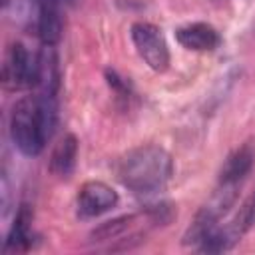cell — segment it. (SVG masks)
Listing matches in <instances>:
<instances>
[{
    "instance_id": "3957f363",
    "label": "cell",
    "mask_w": 255,
    "mask_h": 255,
    "mask_svg": "<svg viewBox=\"0 0 255 255\" xmlns=\"http://www.w3.org/2000/svg\"><path fill=\"white\" fill-rule=\"evenodd\" d=\"M129 34L139 58L153 72H165L169 66V48L161 30L149 22H135Z\"/></svg>"
},
{
    "instance_id": "30bf717a",
    "label": "cell",
    "mask_w": 255,
    "mask_h": 255,
    "mask_svg": "<svg viewBox=\"0 0 255 255\" xmlns=\"http://www.w3.org/2000/svg\"><path fill=\"white\" fill-rule=\"evenodd\" d=\"M78 159V139L72 133H66L54 147L50 155V171L58 177H70L74 173Z\"/></svg>"
},
{
    "instance_id": "5b68a950",
    "label": "cell",
    "mask_w": 255,
    "mask_h": 255,
    "mask_svg": "<svg viewBox=\"0 0 255 255\" xmlns=\"http://www.w3.org/2000/svg\"><path fill=\"white\" fill-rule=\"evenodd\" d=\"M118 203V193L104 181H86L78 191V213L96 217L110 211Z\"/></svg>"
},
{
    "instance_id": "5bb4252c",
    "label": "cell",
    "mask_w": 255,
    "mask_h": 255,
    "mask_svg": "<svg viewBox=\"0 0 255 255\" xmlns=\"http://www.w3.org/2000/svg\"><path fill=\"white\" fill-rule=\"evenodd\" d=\"M2 4H4V6H6V4H8V0H2Z\"/></svg>"
},
{
    "instance_id": "52a82bcc",
    "label": "cell",
    "mask_w": 255,
    "mask_h": 255,
    "mask_svg": "<svg viewBox=\"0 0 255 255\" xmlns=\"http://www.w3.org/2000/svg\"><path fill=\"white\" fill-rule=\"evenodd\" d=\"M175 40L179 42V46L191 52H211L221 42L219 32L205 22H193V24L177 28Z\"/></svg>"
},
{
    "instance_id": "6da1fadb",
    "label": "cell",
    "mask_w": 255,
    "mask_h": 255,
    "mask_svg": "<svg viewBox=\"0 0 255 255\" xmlns=\"http://www.w3.org/2000/svg\"><path fill=\"white\" fill-rule=\"evenodd\" d=\"M173 173L171 155L155 143H145L129 149L118 167L120 181L135 193H151L161 189Z\"/></svg>"
},
{
    "instance_id": "277c9868",
    "label": "cell",
    "mask_w": 255,
    "mask_h": 255,
    "mask_svg": "<svg viewBox=\"0 0 255 255\" xmlns=\"http://www.w3.org/2000/svg\"><path fill=\"white\" fill-rule=\"evenodd\" d=\"M36 74V56H30L22 42L8 46L4 64H2V84L8 90H22L34 86Z\"/></svg>"
},
{
    "instance_id": "7a4b0ae2",
    "label": "cell",
    "mask_w": 255,
    "mask_h": 255,
    "mask_svg": "<svg viewBox=\"0 0 255 255\" xmlns=\"http://www.w3.org/2000/svg\"><path fill=\"white\" fill-rule=\"evenodd\" d=\"M10 137L24 155H38L48 141L38 98H22L14 104L10 114Z\"/></svg>"
},
{
    "instance_id": "9c48e42d",
    "label": "cell",
    "mask_w": 255,
    "mask_h": 255,
    "mask_svg": "<svg viewBox=\"0 0 255 255\" xmlns=\"http://www.w3.org/2000/svg\"><path fill=\"white\" fill-rule=\"evenodd\" d=\"M253 163H255V139L251 137L227 155V159L221 165L219 181L221 183H239L251 171Z\"/></svg>"
},
{
    "instance_id": "8fae6325",
    "label": "cell",
    "mask_w": 255,
    "mask_h": 255,
    "mask_svg": "<svg viewBox=\"0 0 255 255\" xmlns=\"http://www.w3.org/2000/svg\"><path fill=\"white\" fill-rule=\"evenodd\" d=\"M30 223H32V215L26 209V205H22L14 223H12V227H10L4 251H26L32 245V227H30Z\"/></svg>"
},
{
    "instance_id": "8992f818",
    "label": "cell",
    "mask_w": 255,
    "mask_h": 255,
    "mask_svg": "<svg viewBox=\"0 0 255 255\" xmlns=\"http://www.w3.org/2000/svg\"><path fill=\"white\" fill-rule=\"evenodd\" d=\"M34 86L38 88L40 96L56 98L60 88V68H58V54L54 46L42 44L40 52L36 54Z\"/></svg>"
},
{
    "instance_id": "4fadbf2b",
    "label": "cell",
    "mask_w": 255,
    "mask_h": 255,
    "mask_svg": "<svg viewBox=\"0 0 255 255\" xmlns=\"http://www.w3.org/2000/svg\"><path fill=\"white\" fill-rule=\"evenodd\" d=\"M255 225V191L249 195V199L243 203L241 211L237 213V217L233 219V223L227 227V231L231 233V237L237 241L241 235H245L251 227Z\"/></svg>"
},
{
    "instance_id": "ba28073f",
    "label": "cell",
    "mask_w": 255,
    "mask_h": 255,
    "mask_svg": "<svg viewBox=\"0 0 255 255\" xmlns=\"http://www.w3.org/2000/svg\"><path fill=\"white\" fill-rule=\"evenodd\" d=\"M36 34L42 44L56 46L62 38V16L58 0H36Z\"/></svg>"
},
{
    "instance_id": "7c38bea8",
    "label": "cell",
    "mask_w": 255,
    "mask_h": 255,
    "mask_svg": "<svg viewBox=\"0 0 255 255\" xmlns=\"http://www.w3.org/2000/svg\"><path fill=\"white\" fill-rule=\"evenodd\" d=\"M137 215H122V217H116L112 221H106L102 223L98 229L92 231V237L94 241H110V239H120L135 221Z\"/></svg>"
}]
</instances>
